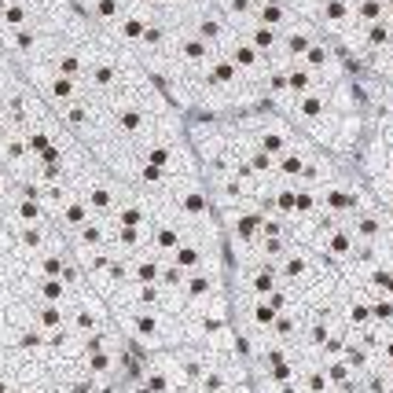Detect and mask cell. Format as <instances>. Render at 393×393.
<instances>
[{
    "label": "cell",
    "instance_id": "obj_1",
    "mask_svg": "<svg viewBox=\"0 0 393 393\" xmlns=\"http://www.w3.org/2000/svg\"><path fill=\"white\" fill-rule=\"evenodd\" d=\"M118 331L125 335L129 346L140 353H166L184 346V323L180 316H169L166 309H129V312H111Z\"/></svg>",
    "mask_w": 393,
    "mask_h": 393
},
{
    "label": "cell",
    "instance_id": "obj_2",
    "mask_svg": "<svg viewBox=\"0 0 393 393\" xmlns=\"http://www.w3.org/2000/svg\"><path fill=\"white\" fill-rule=\"evenodd\" d=\"M316 257H323L331 268H349L353 261H357V250H360V243H357V235L349 232L346 220H327V225L316 232V239H312L309 246Z\"/></svg>",
    "mask_w": 393,
    "mask_h": 393
},
{
    "label": "cell",
    "instance_id": "obj_3",
    "mask_svg": "<svg viewBox=\"0 0 393 393\" xmlns=\"http://www.w3.org/2000/svg\"><path fill=\"white\" fill-rule=\"evenodd\" d=\"M188 26L195 33L202 37V41H209L214 48H220L228 41V37L235 33L232 26H228V19L220 15V8L214 4V0H206V4H199V8H191V19H188Z\"/></svg>",
    "mask_w": 393,
    "mask_h": 393
},
{
    "label": "cell",
    "instance_id": "obj_4",
    "mask_svg": "<svg viewBox=\"0 0 393 393\" xmlns=\"http://www.w3.org/2000/svg\"><path fill=\"white\" fill-rule=\"evenodd\" d=\"M309 151H312V140L301 133L294 147L276 162V180H287V184H301V180H305V166H309Z\"/></svg>",
    "mask_w": 393,
    "mask_h": 393
},
{
    "label": "cell",
    "instance_id": "obj_5",
    "mask_svg": "<svg viewBox=\"0 0 393 393\" xmlns=\"http://www.w3.org/2000/svg\"><path fill=\"white\" fill-rule=\"evenodd\" d=\"M243 37L246 45H254L261 56H265L268 63H276L280 56H283V33H276V30H268V26H257V22H250V26H243V30H235Z\"/></svg>",
    "mask_w": 393,
    "mask_h": 393
},
{
    "label": "cell",
    "instance_id": "obj_6",
    "mask_svg": "<svg viewBox=\"0 0 393 393\" xmlns=\"http://www.w3.org/2000/svg\"><path fill=\"white\" fill-rule=\"evenodd\" d=\"M162 261H166V257H159L151 246L136 250L133 257H129V283H159Z\"/></svg>",
    "mask_w": 393,
    "mask_h": 393
},
{
    "label": "cell",
    "instance_id": "obj_7",
    "mask_svg": "<svg viewBox=\"0 0 393 393\" xmlns=\"http://www.w3.org/2000/svg\"><path fill=\"white\" fill-rule=\"evenodd\" d=\"M33 323L48 335H59V331H67L70 327V312L67 305H45V301H33Z\"/></svg>",
    "mask_w": 393,
    "mask_h": 393
},
{
    "label": "cell",
    "instance_id": "obj_8",
    "mask_svg": "<svg viewBox=\"0 0 393 393\" xmlns=\"http://www.w3.org/2000/svg\"><path fill=\"white\" fill-rule=\"evenodd\" d=\"M294 220H327L320 209V191L309 184H298L294 191Z\"/></svg>",
    "mask_w": 393,
    "mask_h": 393
},
{
    "label": "cell",
    "instance_id": "obj_9",
    "mask_svg": "<svg viewBox=\"0 0 393 393\" xmlns=\"http://www.w3.org/2000/svg\"><path fill=\"white\" fill-rule=\"evenodd\" d=\"M33 301H45V305H70V301H74V287L67 280H37Z\"/></svg>",
    "mask_w": 393,
    "mask_h": 393
},
{
    "label": "cell",
    "instance_id": "obj_10",
    "mask_svg": "<svg viewBox=\"0 0 393 393\" xmlns=\"http://www.w3.org/2000/svg\"><path fill=\"white\" fill-rule=\"evenodd\" d=\"M125 0H96L93 11H88V22H96L99 30H111V26L125 15Z\"/></svg>",
    "mask_w": 393,
    "mask_h": 393
},
{
    "label": "cell",
    "instance_id": "obj_11",
    "mask_svg": "<svg viewBox=\"0 0 393 393\" xmlns=\"http://www.w3.org/2000/svg\"><path fill=\"white\" fill-rule=\"evenodd\" d=\"M287 74H291V99H301V96H309V93H316V74H312V70H305V67H301V63H291V70H287Z\"/></svg>",
    "mask_w": 393,
    "mask_h": 393
},
{
    "label": "cell",
    "instance_id": "obj_12",
    "mask_svg": "<svg viewBox=\"0 0 393 393\" xmlns=\"http://www.w3.org/2000/svg\"><path fill=\"white\" fill-rule=\"evenodd\" d=\"M378 364H383V368H393V331L386 335V342L378 346Z\"/></svg>",
    "mask_w": 393,
    "mask_h": 393
},
{
    "label": "cell",
    "instance_id": "obj_13",
    "mask_svg": "<svg viewBox=\"0 0 393 393\" xmlns=\"http://www.w3.org/2000/svg\"><path fill=\"white\" fill-rule=\"evenodd\" d=\"M11 393H33V390H26V386H15V390H11Z\"/></svg>",
    "mask_w": 393,
    "mask_h": 393
},
{
    "label": "cell",
    "instance_id": "obj_14",
    "mask_svg": "<svg viewBox=\"0 0 393 393\" xmlns=\"http://www.w3.org/2000/svg\"><path fill=\"white\" fill-rule=\"evenodd\" d=\"M383 4H390V0H383Z\"/></svg>",
    "mask_w": 393,
    "mask_h": 393
},
{
    "label": "cell",
    "instance_id": "obj_15",
    "mask_svg": "<svg viewBox=\"0 0 393 393\" xmlns=\"http://www.w3.org/2000/svg\"><path fill=\"white\" fill-rule=\"evenodd\" d=\"M390 375H393V368H390Z\"/></svg>",
    "mask_w": 393,
    "mask_h": 393
}]
</instances>
